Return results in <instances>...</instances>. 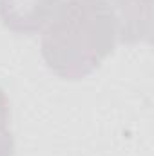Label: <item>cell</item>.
<instances>
[{
  "label": "cell",
  "instance_id": "cell-1",
  "mask_svg": "<svg viewBox=\"0 0 154 156\" xmlns=\"http://www.w3.org/2000/svg\"><path fill=\"white\" fill-rule=\"evenodd\" d=\"M116 44L118 27L102 0H67L42 37V58L56 76L82 80L100 67Z\"/></svg>",
  "mask_w": 154,
  "mask_h": 156
},
{
  "label": "cell",
  "instance_id": "cell-2",
  "mask_svg": "<svg viewBox=\"0 0 154 156\" xmlns=\"http://www.w3.org/2000/svg\"><path fill=\"white\" fill-rule=\"evenodd\" d=\"M113 15L120 44L149 42L152 35V0H102Z\"/></svg>",
  "mask_w": 154,
  "mask_h": 156
},
{
  "label": "cell",
  "instance_id": "cell-3",
  "mask_svg": "<svg viewBox=\"0 0 154 156\" xmlns=\"http://www.w3.org/2000/svg\"><path fill=\"white\" fill-rule=\"evenodd\" d=\"M60 0H0L2 24L18 35H35L51 22Z\"/></svg>",
  "mask_w": 154,
  "mask_h": 156
},
{
  "label": "cell",
  "instance_id": "cell-4",
  "mask_svg": "<svg viewBox=\"0 0 154 156\" xmlns=\"http://www.w3.org/2000/svg\"><path fill=\"white\" fill-rule=\"evenodd\" d=\"M15 154V138L9 129L0 131V156H13Z\"/></svg>",
  "mask_w": 154,
  "mask_h": 156
},
{
  "label": "cell",
  "instance_id": "cell-5",
  "mask_svg": "<svg viewBox=\"0 0 154 156\" xmlns=\"http://www.w3.org/2000/svg\"><path fill=\"white\" fill-rule=\"evenodd\" d=\"M7 122H9V102L4 89L0 87V131L7 129Z\"/></svg>",
  "mask_w": 154,
  "mask_h": 156
}]
</instances>
